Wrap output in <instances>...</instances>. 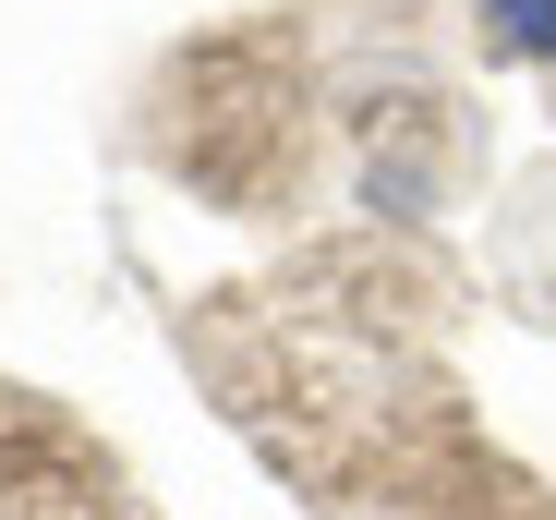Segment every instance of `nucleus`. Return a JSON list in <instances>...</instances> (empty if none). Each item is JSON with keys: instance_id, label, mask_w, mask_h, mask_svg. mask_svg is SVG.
<instances>
[{"instance_id": "f257e3e1", "label": "nucleus", "mask_w": 556, "mask_h": 520, "mask_svg": "<svg viewBox=\"0 0 556 520\" xmlns=\"http://www.w3.org/2000/svg\"><path fill=\"white\" fill-rule=\"evenodd\" d=\"M484 37L508 61H556V0H484Z\"/></svg>"}]
</instances>
